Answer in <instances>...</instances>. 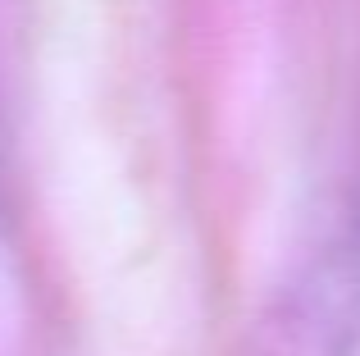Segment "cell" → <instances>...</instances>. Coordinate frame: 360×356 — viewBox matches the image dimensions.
Wrapping results in <instances>:
<instances>
[{
	"label": "cell",
	"mask_w": 360,
	"mask_h": 356,
	"mask_svg": "<svg viewBox=\"0 0 360 356\" xmlns=\"http://www.w3.org/2000/svg\"><path fill=\"white\" fill-rule=\"evenodd\" d=\"M274 356H360V215L288 279L269 315Z\"/></svg>",
	"instance_id": "obj_1"
}]
</instances>
